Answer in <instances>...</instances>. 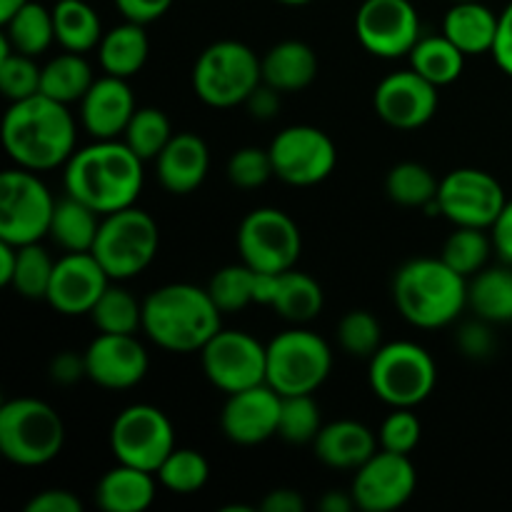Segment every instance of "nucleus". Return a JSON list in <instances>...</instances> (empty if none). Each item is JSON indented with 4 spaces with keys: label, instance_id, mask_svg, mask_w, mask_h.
Returning a JSON list of instances; mask_svg holds the SVG:
<instances>
[{
    "label": "nucleus",
    "instance_id": "nucleus-55",
    "mask_svg": "<svg viewBox=\"0 0 512 512\" xmlns=\"http://www.w3.org/2000/svg\"><path fill=\"white\" fill-rule=\"evenodd\" d=\"M265 512H305V498L293 488H275L260 500Z\"/></svg>",
    "mask_w": 512,
    "mask_h": 512
},
{
    "label": "nucleus",
    "instance_id": "nucleus-14",
    "mask_svg": "<svg viewBox=\"0 0 512 512\" xmlns=\"http://www.w3.org/2000/svg\"><path fill=\"white\" fill-rule=\"evenodd\" d=\"M275 178L295 188H310L328 178L338 165V148L315 125H290L270 143Z\"/></svg>",
    "mask_w": 512,
    "mask_h": 512
},
{
    "label": "nucleus",
    "instance_id": "nucleus-41",
    "mask_svg": "<svg viewBox=\"0 0 512 512\" xmlns=\"http://www.w3.org/2000/svg\"><path fill=\"white\" fill-rule=\"evenodd\" d=\"M158 480L163 488L178 495H193L205 488L210 478V465L198 450L175 448L158 468Z\"/></svg>",
    "mask_w": 512,
    "mask_h": 512
},
{
    "label": "nucleus",
    "instance_id": "nucleus-7",
    "mask_svg": "<svg viewBox=\"0 0 512 512\" xmlns=\"http://www.w3.org/2000/svg\"><path fill=\"white\" fill-rule=\"evenodd\" d=\"M158 245L160 233L153 215L130 205L118 213L103 215L90 253L100 260L110 280H130L153 263Z\"/></svg>",
    "mask_w": 512,
    "mask_h": 512
},
{
    "label": "nucleus",
    "instance_id": "nucleus-38",
    "mask_svg": "<svg viewBox=\"0 0 512 512\" xmlns=\"http://www.w3.org/2000/svg\"><path fill=\"white\" fill-rule=\"evenodd\" d=\"M258 285L260 270H253L245 263L225 265L213 275L208 293L213 295L215 305L223 313H238V310L258 303Z\"/></svg>",
    "mask_w": 512,
    "mask_h": 512
},
{
    "label": "nucleus",
    "instance_id": "nucleus-50",
    "mask_svg": "<svg viewBox=\"0 0 512 512\" xmlns=\"http://www.w3.org/2000/svg\"><path fill=\"white\" fill-rule=\"evenodd\" d=\"M170 5H173V0H115V8L123 13V18L140 25H148L153 20L163 18L170 10Z\"/></svg>",
    "mask_w": 512,
    "mask_h": 512
},
{
    "label": "nucleus",
    "instance_id": "nucleus-40",
    "mask_svg": "<svg viewBox=\"0 0 512 512\" xmlns=\"http://www.w3.org/2000/svg\"><path fill=\"white\" fill-rule=\"evenodd\" d=\"M493 238H488L483 228H458L443 245V255L440 258L455 270V273L473 278L488 263L490 253H493Z\"/></svg>",
    "mask_w": 512,
    "mask_h": 512
},
{
    "label": "nucleus",
    "instance_id": "nucleus-23",
    "mask_svg": "<svg viewBox=\"0 0 512 512\" xmlns=\"http://www.w3.org/2000/svg\"><path fill=\"white\" fill-rule=\"evenodd\" d=\"M158 180L168 193L188 195L200 188L210 170L208 145L195 133H175L155 158Z\"/></svg>",
    "mask_w": 512,
    "mask_h": 512
},
{
    "label": "nucleus",
    "instance_id": "nucleus-2",
    "mask_svg": "<svg viewBox=\"0 0 512 512\" xmlns=\"http://www.w3.org/2000/svg\"><path fill=\"white\" fill-rule=\"evenodd\" d=\"M3 145L20 168L35 173L65 165L75 153V120L68 105L43 93L10 103Z\"/></svg>",
    "mask_w": 512,
    "mask_h": 512
},
{
    "label": "nucleus",
    "instance_id": "nucleus-48",
    "mask_svg": "<svg viewBox=\"0 0 512 512\" xmlns=\"http://www.w3.org/2000/svg\"><path fill=\"white\" fill-rule=\"evenodd\" d=\"M493 323L478 318L473 323H465L463 328L455 335V343H458V350L470 360H488L493 358L495 348H498V338H495Z\"/></svg>",
    "mask_w": 512,
    "mask_h": 512
},
{
    "label": "nucleus",
    "instance_id": "nucleus-56",
    "mask_svg": "<svg viewBox=\"0 0 512 512\" xmlns=\"http://www.w3.org/2000/svg\"><path fill=\"white\" fill-rule=\"evenodd\" d=\"M15 268H18V245L0 240V285L10 288Z\"/></svg>",
    "mask_w": 512,
    "mask_h": 512
},
{
    "label": "nucleus",
    "instance_id": "nucleus-32",
    "mask_svg": "<svg viewBox=\"0 0 512 512\" xmlns=\"http://www.w3.org/2000/svg\"><path fill=\"white\" fill-rule=\"evenodd\" d=\"M93 83L95 78L88 60L83 58V53H70V50L48 60L40 73V93L65 105L75 103V100L80 103Z\"/></svg>",
    "mask_w": 512,
    "mask_h": 512
},
{
    "label": "nucleus",
    "instance_id": "nucleus-44",
    "mask_svg": "<svg viewBox=\"0 0 512 512\" xmlns=\"http://www.w3.org/2000/svg\"><path fill=\"white\" fill-rule=\"evenodd\" d=\"M40 73H43V68H38L30 55L15 53L0 40V90L10 103L38 95Z\"/></svg>",
    "mask_w": 512,
    "mask_h": 512
},
{
    "label": "nucleus",
    "instance_id": "nucleus-33",
    "mask_svg": "<svg viewBox=\"0 0 512 512\" xmlns=\"http://www.w3.org/2000/svg\"><path fill=\"white\" fill-rule=\"evenodd\" d=\"M410 68L415 73L423 75L433 85L443 88V85L455 83L463 75L465 58L468 55L458 48L445 35H430V38H420L418 45L410 50Z\"/></svg>",
    "mask_w": 512,
    "mask_h": 512
},
{
    "label": "nucleus",
    "instance_id": "nucleus-43",
    "mask_svg": "<svg viewBox=\"0 0 512 512\" xmlns=\"http://www.w3.org/2000/svg\"><path fill=\"white\" fill-rule=\"evenodd\" d=\"M53 268L55 263L50 260L48 250L40 248V243L18 245V268L10 280V288L28 300H45Z\"/></svg>",
    "mask_w": 512,
    "mask_h": 512
},
{
    "label": "nucleus",
    "instance_id": "nucleus-58",
    "mask_svg": "<svg viewBox=\"0 0 512 512\" xmlns=\"http://www.w3.org/2000/svg\"><path fill=\"white\" fill-rule=\"evenodd\" d=\"M28 0H0V23H8Z\"/></svg>",
    "mask_w": 512,
    "mask_h": 512
},
{
    "label": "nucleus",
    "instance_id": "nucleus-17",
    "mask_svg": "<svg viewBox=\"0 0 512 512\" xmlns=\"http://www.w3.org/2000/svg\"><path fill=\"white\" fill-rule=\"evenodd\" d=\"M415 488H418V473L410 463V455L380 448L368 463L355 470L350 493L360 510L393 512L413 498Z\"/></svg>",
    "mask_w": 512,
    "mask_h": 512
},
{
    "label": "nucleus",
    "instance_id": "nucleus-10",
    "mask_svg": "<svg viewBox=\"0 0 512 512\" xmlns=\"http://www.w3.org/2000/svg\"><path fill=\"white\" fill-rule=\"evenodd\" d=\"M58 200L35 170L15 168L0 175V240L13 245L40 243L50 233Z\"/></svg>",
    "mask_w": 512,
    "mask_h": 512
},
{
    "label": "nucleus",
    "instance_id": "nucleus-59",
    "mask_svg": "<svg viewBox=\"0 0 512 512\" xmlns=\"http://www.w3.org/2000/svg\"><path fill=\"white\" fill-rule=\"evenodd\" d=\"M278 3H283V5H308V3H313V0H278Z\"/></svg>",
    "mask_w": 512,
    "mask_h": 512
},
{
    "label": "nucleus",
    "instance_id": "nucleus-36",
    "mask_svg": "<svg viewBox=\"0 0 512 512\" xmlns=\"http://www.w3.org/2000/svg\"><path fill=\"white\" fill-rule=\"evenodd\" d=\"M385 190H388L390 200L403 208H430L438 200L440 183L430 168L405 160V163L390 168Z\"/></svg>",
    "mask_w": 512,
    "mask_h": 512
},
{
    "label": "nucleus",
    "instance_id": "nucleus-37",
    "mask_svg": "<svg viewBox=\"0 0 512 512\" xmlns=\"http://www.w3.org/2000/svg\"><path fill=\"white\" fill-rule=\"evenodd\" d=\"M90 318L100 333L135 335L138 330H143V303H138L135 295L125 288L108 285V290L90 310Z\"/></svg>",
    "mask_w": 512,
    "mask_h": 512
},
{
    "label": "nucleus",
    "instance_id": "nucleus-13",
    "mask_svg": "<svg viewBox=\"0 0 512 512\" xmlns=\"http://www.w3.org/2000/svg\"><path fill=\"white\" fill-rule=\"evenodd\" d=\"M238 250L245 265L260 273H285L295 268L303 250L300 228L278 208H255L238 228Z\"/></svg>",
    "mask_w": 512,
    "mask_h": 512
},
{
    "label": "nucleus",
    "instance_id": "nucleus-51",
    "mask_svg": "<svg viewBox=\"0 0 512 512\" xmlns=\"http://www.w3.org/2000/svg\"><path fill=\"white\" fill-rule=\"evenodd\" d=\"M25 512H83V503H80V498H75L70 490L50 488L35 495V498L25 505Z\"/></svg>",
    "mask_w": 512,
    "mask_h": 512
},
{
    "label": "nucleus",
    "instance_id": "nucleus-31",
    "mask_svg": "<svg viewBox=\"0 0 512 512\" xmlns=\"http://www.w3.org/2000/svg\"><path fill=\"white\" fill-rule=\"evenodd\" d=\"M55 40L70 53H88L103 40V25L85 0H55Z\"/></svg>",
    "mask_w": 512,
    "mask_h": 512
},
{
    "label": "nucleus",
    "instance_id": "nucleus-35",
    "mask_svg": "<svg viewBox=\"0 0 512 512\" xmlns=\"http://www.w3.org/2000/svg\"><path fill=\"white\" fill-rule=\"evenodd\" d=\"M3 43L15 53H23L35 58L45 53L55 40L53 10H45L40 3H25L8 23H3Z\"/></svg>",
    "mask_w": 512,
    "mask_h": 512
},
{
    "label": "nucleus",
    "instance_id": "nucleus-4",
    "mask_svg": "<svg viewBox=\"0 0 512 512\" xmlns=\"http://www.w3.org/2000/svg\"><path fill=\"white\" fill-rule=\"evenodd\" d=\"M393 300L415 328H445L468 308V280L443 258H415L395 273Z\"/></svg>",
    "mask_w": 512,
    "mask_h": 512
},
{
    "label": "nucleus",
    "instance_id": "nucleus-30",
    "mask_svg": "<svg viewBox=\"0 0 512 512\" xmlns=\"http://www.w3.org/2000/svg\"><path fill=\"white\" fill-rule=\"evenodd\" d=\"M323 305L325 293L313 275L300 273L295 268L278 273V283H275V295L270 308L280 318L290 320V323H308V320L318 318Z\"/></svg>",
    "mask_w": 512,
    "mask_h": 512
},
{
    "label": "nucleus",
    "instance_id": "nucleus-22",
    "mask_svg": "<svg viewBox=\"0 0 512 512\" xmlns=\"http://www.w3.org/2000/svg\"><path fill=\"white\" fill-rule=\"evenodd\" d=\"M135 110L138 108L128 80L108 73L95 80L80 100V120L95 140H113L123 135Z\"/></svg>",
    "mask_w": 512,
    "mask_h": 512
},
{
    "label": "nucleus",
    "instance_id": "nucleus-47",
    "mask_svg": "<svg viewBox=\"0 0 512 512\" xmlns=\"http://www.w3.org/2000/svg\"><path fill=\"white\" fill-rule=\"evenodd\" d=\"M420 438H423V423L413 408H395L388 418L380 425V448L390 450V453L410 455L418 448Z\"/></svg>",
    "mask_w": 512,
    "mask_h": 512
},
{
    "label": "nucleus",
    "instance_id": "nucleus-27",
    "mask_svg": "<svg viewBox=\"0 0 512 512\" xmlns=\"http://www.w3.org/2000/svg\"><path fill=\"white\" fill-rule=\"evenodd\" d=\"M263 80L280 93L308 88L318 75V55L303 40H283L263 55Z\"/></svg>",
    "mask_w": 512,
    "mask_h": 512
},
{
    "label": "nucleus",
    "instance_id": "nucleus-60",
    "mask_svg": "<svg viewBox=\"0 0 512 512\" xmlns=\"http://www.w3.org/2000/svg\"><path fill=\"white\" fill-rule=\"evenodd\" d=\"M453 3H460V0H453Z\"/></svg>",
    "mask_w": 512,
    "mask_h": 512
},
{
    "label": "nucleus",
    "instance_id": "nucleus-12",
    "mask_svg": "<svg viewBox=\"0 0 512 512\" xmlns=\"http://www.w3.org/2000/svg\"><path fill=\"white\" fill-rule=\"evenodd\" d=\"M200 360L205 378L225 395L263 385L268 375V345L245 330L220 328L200 350Z\"/></svg>",
    "mask_w": 512,
    "mask_h": 512
},
{
    "label": "nucleus",
    "instance_id": "nucleus-16",
    "mask_svg": "<svg viewBox=\"0 0 512 512\" xmlns=\"http://www.w3.org/2000/svg\"><path fill=\"white\" fill-rule=\"evenodd\" d=\"M355 35L375 58H403L420 40L418 10L410 0H363L355 13Z\"/></svg>",
    "mask_w": 512,
    "mask_h": 512
},
{
    "label": "nucleus",
    "instance_id": "nucleus-20",
    "mask_svg": "<svg viewBox=\"0 0 512 512\" xmlns=\"http://www.w3.org/2000/svg\"><path fill=\"white\" fill-rule=\"evenodd\" d=\"M85 368L100 388L128 390L148 375L150 360L135 335L100 333L85 350Z\"/></svg>",
    "mask_w": 512,
    "mask_h": 512
},
{
    "label": "nucleus",
    "instance_id": "nucleus-45",
    "mask_svg": "<svg viewBox=\"0 0 512 512\" xmlns=\"http://www.w3.org/2000/svg\"><path fill=\"white\" fill-rule=\"evenodd\" d=\"M338 343L350 358H373L383 348V325L370 310H350L338 323Z\"/></svg>",
    "mask_w": 512,
    "mask_h": 512
},
{
    "label": "nucleus",
    "instance_id": "nucleus-52",
    "mask_svg": "<svg viewBox=\"0 0 512 512\" xmlns=\"http://www.w3.org/2000/svg\"><path fill=\"white\" fill-rule=\"evenodd\" d=\"M280 95L283 93H280L278 88H273V85H268L263 80V83L250 93V98L245 100V105H248L250 115H253L255 120H273L275 115L280 113V105H283Z\"/></svg>",
    "mask_w": 512,
    "mask_h": 512
},
{
    "label": "nucleus",
    "instance_id": "nucleus-21",
    "mask_svg": "<svg viewBox=\"0 0 512 512\" xmlns=\"http://www.w3.org/2000/svg\"><path fill=\"white\" fill-rule=\"evenodd\" d=\"M280 393L268 383L228 395L220 413V428L235 445H260L278 435Z\"/></svg>",
    "mask_w": 512,
    "mask_h": 512
},
{
    "label": "nucleus",
    "instance_id": "nucleus-25",
    "mask_svg": "<svg viewBox=\"0 0 512 512\" xmlns=\"http://www.w3.org/2000/svg\"><path fill=\"white\" fill-rule=\"evenodd\" d=\"M498 25L500 15H495L483 0H460L445 13L443 35L465 55H483L493 53Z\"/></svg>",
    "mask_w": 512,
    "mask_h": 512
},
{
    "label": "nucleus",
    "instance_id": "nucleus-28",
    "mask_svg": "<svg viewBox=\"0 0 512 512\" xmlns=\"http://www.w3.org/2000/svg\"><path fill=\"white\" fill-rule=\"evenodd\" d=\"M148 53L150 43L145 28L133 20H125L123 25H115L113 30H108L98 45L100 68L108 75L125 80L143 70Z\"/></svg>",
    "mask_w": 512,
    "mask_h": 512
},
{
    "label": "nucleus",
    "instance_id": "nucleus-3",
    "mask_svg": "<svg viewBox=\"0 0 512 512\" xmlns=\"http://www.w3.org/2000/svg\"><path fill=\"white\" fill-rule=\"evenodd\" d=\"M220 315L208 288L170 283L143 300V333L168 353H200L223 328Z\"/></svg>",
    "mask_w": 512,
    "mask_h": 512
},
{
    "label": "nucleus",
    "instance_id": "nucleus-29",
    "mask_svg": "<svg viewBox=\"0 0 512 512\" xmlns=\"http://www.w3.org/2000/svg\"><path fill=\"white\" fill-rule=\"evenodd\" d=\"M100 220L103 215L95 213L73 195H65L55 203L53 220H50V238L65 253H90L98 238Z\"/></svg>",
    "mask_w": 512,
    "mask_h": 512
},
{
    "label": "nucleus",
    "instance_id": "nucleus-42",
    "mask_svg": "<svg viewBox=\"0 0 512 512\" xmlns=\"http://www.w3.org/2000/svg\"><path fill=\"white\" fill-rule=\"evenodd\" d=\"M278 435L285 443L305 445L315 443L323 430V418L313 395H280Z\"/></svg>",
    "mask_w": 512,
    "mask_h": 512
},
{
    "label": "nucleus",
    "instance_id": "nucleus-24",
    "mask_svg": "<svg viewBox=\"0 0 512 512\" xmlns=\"http://www.w3.org/2000/svg\"><path fill=\"white\" fill-rule=\"evenodd\" d=\"M378 443L373 430L358 420H335L323 425L315 438V455L323 465L335 470H358L378 453Z\"/></svg>",
    "mask_w": 512,
    "mask_h": 512
},
{
    "label": "nucleus",
    "instance_id": "nucleus-11",
    "mask_svg": "<svg viewBox=\"0 0 512 512\" xmlns=\"http://www.w3.org/2000/svg\"><path fill=\"white\" fill-rule=\"evenodd\" d=\"M110 450L123 465L158 473L175 450V430L168 415L155 405H130L110 428Z\"/></svg>",
    "mask_w": 512,
    "mask_h": 512
},
{
    "label": "nucleus",
    "instance_id": "nucleus-5",
    "mask_svg": "<svg viewBox=\"0 0 512 512\" xmlns=\"http://www.w3.org/2000/svg\"><path fill=\"white\" fill-rule=\"evenodd\" d=\"M63 418L38 398H15L0 408V453L20 468H38L60 455Z\"/></svg>",
    "mask_w": 512,
    "mask_h": 512
},
{
    "label": "nucleus",
    "instance_id": "nucleus-15",
    "mask_svg": "<svg viewBox=\"0 0 512 512\" xmlns=\"http://www.w3.org/2000/svg\"><path fill=\"white\" fill-rule=\"evenodd\" d=\"M508 195L495 175L478 168H458L440 180V215L455 228H493L503 213Z\"/></svg>",
    "mask_w": 512,
    "mask_h": 512
},
{
    "label": "nucleus",
    "instance_id": "nucleus-9",
    "mask_svg": "<svg viewBox=\"0 0 512 512\" xmlns=\"http://www.w3.org/2000/svg\"><path fill=\"white\" fill-rule=\"evenodd\" d=\"M333 370L330 345L310 330L293 328L268 343L265 383L280 395H313Z\"/></svg>",
    "mask_w": 512,
    "mask_h": 512
},
{
    "label": "nucleus",
    "instance_id": "nucleus-19",
    "mask_svg": "<svg viewBox=\"0 0 512 512\" xmlns=\"http://www.w3.org/2000/svg\"><path fill=\"white\" fill-rule=\"evenodd\" d=\"M108 285L110 275L93 253H65L55 260L45 300L60 315H90Z\"/></svg>",
    "mask_w": 512,
    "mask_h": 512
},
{
    "label": "nucleus",
    "instance_id": "nucleus-53",
    "mask_svg": "<svg viewBox=\"0 0 512 512\" xmlns=\"http://www.w3.org/2000/svg\"><path fill=\"white\" fill-rule=\"evenodd\" d=\"M493 58H495V63H498V68L512 78V0L508 3V8L500 13L498 38H495Z\"/></svg>",
    "mask_w": 512,
    "mask_h": 512
},
{
    "label": "nucleus",
    "instance_id": "nucleus-54",
    "mask_svg": "<svg viewBox=\"0 0 512 512\" xmlns=\"http://www.w3.org/2000/svg\"><path fill=\"white\" fill-rule=\"evenodd\" d=\"M490 238H493V245L500 253V258L512 265V198L505 203L503 213L498 215V220L490 228Z\"/></svg>",
    "mask_w": 512,
    "mask_h": 512
},
{
    "label": "nucleus",
    "instance_id": "nucleus-26",
    "mask_svg": "<svg viewBox=\"0 0 512 512\" xmlns=\"http://www.w3.org/2000/svg\"><path fill=\"white\" fill-rule=\"evenodd\" d=\"M155 500V473L118 463L95 485V503L105 512H143Z\"/></svg>",
    "mask_w": 512,
    "mask_h": 512
},
{
    "label": "nucleus",
    "instance_id": "nucleus-49",
    "mask_svg": "<svg viewBox=\"0 0 512 512\" xmlns=\"http://www.w3.org/2000/svg\"><path fill=\"white\" fill-rule=\"evenodd\" d=\"M83 378H88L85 353L78 355L75 350H63L50 360V380L55 385H75Z\"/></svg>",
    "mask_w": 512,
    "mask_h": 512
},
{
    "label": "nucleus",
    "instance_id": "nucleus-46",
    "mask_svg": "<svg viewBox=\"0 0 512 512\" xmlns=\"http://www.w3.org/2000/svg\"><path fill=\"white\" fill-rule=\"evenodd\" d=\"M273 175L275 168L273 158H270V150L248 145V148L235 150L228 160V178L235 188H260V185L268 183Z\"/></svg>",
    "mask_w": 512,
    "mask_h": 512
},
{
    "label": "nucleus",
    "instance_id": "nucleus-18",
    "mask_svg": "<svg viewBox=\"0 0 512 512\" xmlns=\"http://www.w3.org/2000/svg\"><path fill=\"white\" fill-rule=\"evenodd\" d=\"M373 108L383 123L398 130H415L430 123L438 110V85L425 80L413 68L398 70L375 88Z\"/></svg>",
    "mask_w": 512,
    "mask_h": 512
},
{
    "label": "nucleus",
    "instance_id": "nucleus-1",
    "mask_svg": "<svg viewBox=\"0 0 512 512\" xmlns=\"http://www.w3.org/2000/svg\"><path fill=\"white\" fill-rule=\"evenodd\" d=\"M143 163L118 138L95 140L65 163V193L100 215L118 213L135 205L143 190Z\"/></svg>",
    "mask_w": 512,
    "mask_h": 512
},
{
    "label": "nucleus",
    "instance_id": "nucleus-8",
    "mask_svg": "<svg viewBox=\"0 0 512 512\" xmlns=\"http://www.w3.org/2000/svg\"><path fill=\"white\" fill-rule=\"evenodd\" d=\"M368 380L373 393L390 408H415L435 390L438 368L423 345L395 340L370 358Z\"/></svg>",
    "mask_w": 512,
    "mask_h": 512
},
{
    "label": "nucleus",
    "instance_id": "nucleus-39",
    "mask_svg": "<svg viewBox=\"0 0 512 512\" xmlns=\"http://www.w3.org/2000/svg\"><path fill=\"white\" fill-rule=\"evenodd\" d=\"M168 115L160 108H138L130 118L128 128L123 133V143L138 155L140 160H155L163 153L165 145L173 138Z\"/></svg>",
    "mask_w": 512,
    "mask_h": 512
},
{
    "label": "nucleus",
    "instance_id": "nucleus-34",
    "mask_svg": "<svg viewBox=\"0 0 512 512\" xmlns=\"http://www.w3.org/2000/svg\"><path fill=\"white\" fill-rule=\"evenodd\" d=\"M468 305L488 323H512V268H483L473 275Z\"/></svg>",
    "mask_w": 512,
    "mask_h": 512
},
{
    "label": "nucleus",
    "instance_id": "nucleus-57",
    "mask_svg": "<svg viewBox=\"0 0 512 512\" xmlns=\"http://www.w3.org/2000/svg\"><path fill=\"white\" fill-rule=\"evenodd\" d=\"M318 508L323 512H350L358 508V505H355L353 493H345V490H328V493L320 498Z\"/></svg>",
    "mask_w": 512,
    "mask_h": 512
},
{
    "label": "nucleus",
    "instance_id": "nucleus-6",
    "mask_svg": "<svg viewBox=\"0 0 512 512\" xmlns=\"http://www.w3.org/2000/svg\"><path fill=\"white\" fill-rule=\"evenodd\" d=\"M263 83L258 53L240 40H218L195 60L193 90L210 108H235Z\"/></svg>",
    "mask_w": 512,
    "mask_h": 512
}]
</instances>
